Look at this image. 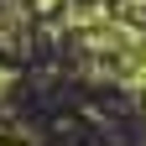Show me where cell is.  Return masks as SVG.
Wrapping results in <instances>:
<instances>
[{"label":"cell","mask_w":146,"mask_h":146,"mask_svg":"<svg viewBox=\"0 0 146 146\" xmlns=\"http://www.w3.org/2000/svg\"><path fill=\"white\" fill-rule=\"evenodd\" d=\"M42 5H52V0H42Z\"/></svg>","instance_id":"obj_1"}]
</instances>
